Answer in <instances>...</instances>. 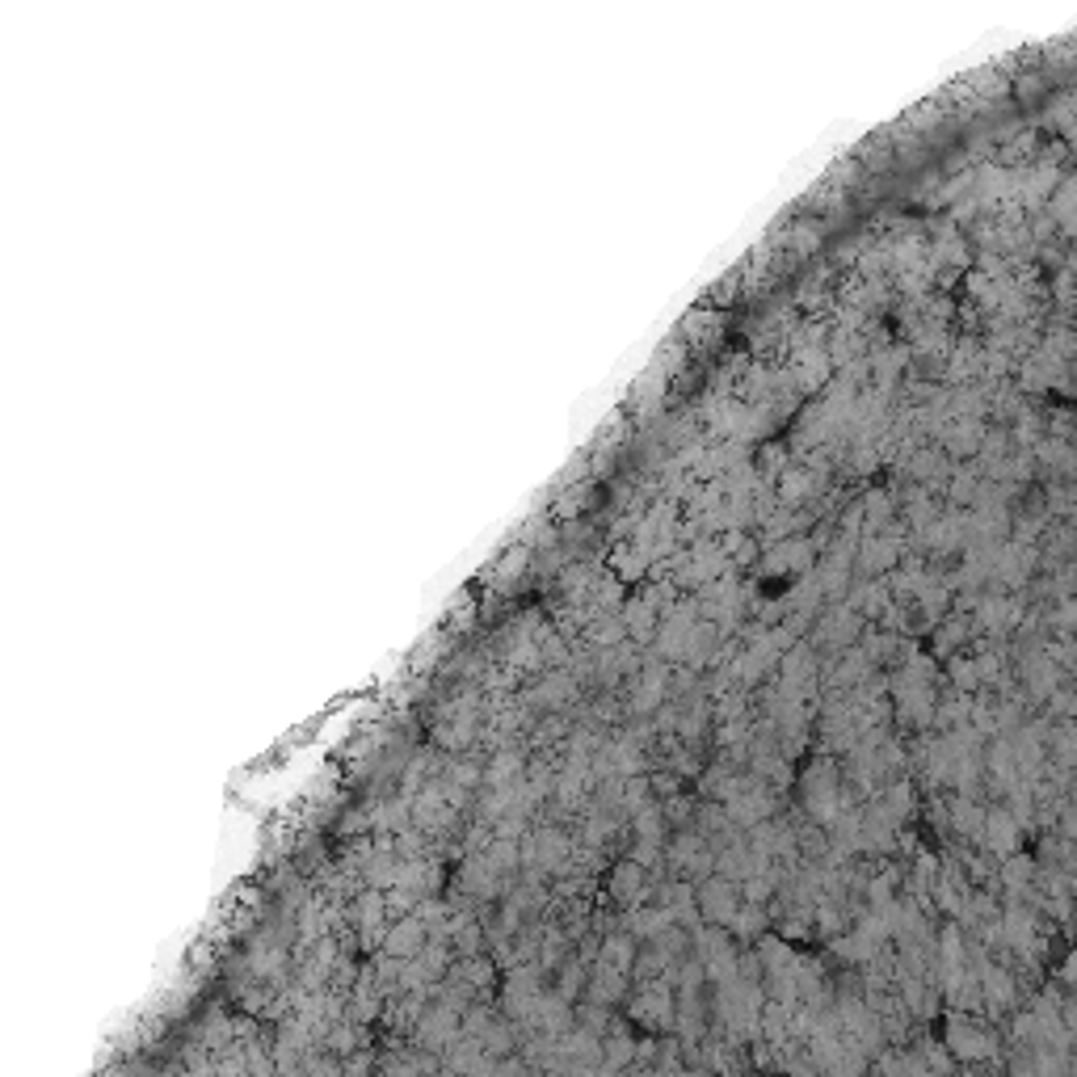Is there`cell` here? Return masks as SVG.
<instances>
[{
	"label": "cell",
	"mask_w": 1077,
	"mask_h": 1077,
	"mask_svg": "<svg viewBox=\"0 0 1077 1077\" xmlns=\"http://www.w3.org/2000/svg\"><path fill=\"white\" fill-rule=\"evenodd\" d=\"M573 838H568L564 829L556 825H543L535 829L531 838L522 842V867L526 871H535V876H547V871H560L568 863V855H573Z\"/></svg>",
	"instance_id": "6da1fadb"
},
{
	"label": "cell",
	"mask_w": 1077,
	"mask_h": 1077,
	"mask_svg": "<svg viewBox=\"0 0 1077 1077\" xmlns=\"http://www.w3.org/2000/svg\"><path fill=\"white\" fill-rule=\"evenodd\" d=\"M632 1019L640 1027H653V1031H665L678 1023V1002H674V989H669V972L665 977H648L632 1002Z\"/></svg>",
	"instance_id": "7a4b0ae2"
},
{
	"label": "cell",
	"mask_w": 1077,
	"mask_h": 1077,
	"mask_svg": "<svg viewBox=\"0 0 1077 1077\" xmlns=\"http://www.w3.org/2000/svg\"><path fill=\"white\" fill-rule=\"evenodd\" d=\"M463 1010L455 1006H446V1002H434V1006H425L421 1010V1019L413 1023L417 1031V1048H451L459 1035H463V1019H459Z\"/></svg>",
	"instance_id": "3957f363"
},
{
	"label": "cell",
	"mask_w": 1077,
	"mask_h": 1077,
	"mask_svg": "<svg viewBox=\"0 0 1077 1077\" xmlns=\"http://www.w3.org/2000/svg\"><path fill=\"white\" fill-rule=\"evenodd\" d=\"M695 897H699V913L707 922H716V926H728L737 918V909H741V888H737V880H728V876H707L695 888Z\"/></svg>",
	"instance_id": "277c9868"
},
{
	"label": "cell",
	"mask_w": 1077,
	"mask_h": 1077,
	"mask_svg": "<svg viewBox=\"0 0 1077 1077\" xmlns=\"http://www.w3.org/2000/svg\"><path fill=\"white\" fill-rule=\"evenodd\" d=\"M947 1048L960 1056V1061H981V1056L993 1052V1035L981 1031L977 1023L968 1019V1014H951V1023H947Z\"/></svg>",
	"instance_id": "5b68a950"
},
{
	"label": "cell",
	"mask_w": 1077,
	"mask_h": 1077,
	"mask_svg": "<svg viewBox=\"0 0 1077 1077\" xmlns=\"http://www.w3.org/2000/svg\"><path fill=\"white\" fill-rule=\"evenodd\" d=\"M430 943V926L421 922V913H404L400 922L388 926V939H383V951L396 955V960H413L421 955V947Z\"/></svg>",
	"instance_id": "8992f818"
},
{
	"label": "cell",
	"mask_w": 1077,
	"mask_h": 1077,
	"mask_svg": "<svg viewBox=\"0 0 1077 1077\" xmlns=\"http://www.w3.org/2000/svg\"><path fill=\"white\" fill-rule=\"evenodd\" d=\"M669 863H674L682 876H695V880H707L711 871H716V855H711L707 842L695 838V833H682V838H674V846H669Z\"/></svg>",
	"instance_id": "52a82bcc"
},
{
	"label": "cell",
	"mask_w": 1077,
	"mask_h": 1077,
	"mask_svg": "<svg viewBox=\"0 0 1077 1077\" xmlns=\"http://www.w3.org/2000/svg\"><path fill=\"white\" fill-rule=\"evenodd\" d=\"M455 804H451V796H446L442 791V783H430V787H421L417 796H413V821L421 825V829H446L455 821Z\"/></svg>",
	"instance_id": "ba28073f"
},
{
	"label": "cell",
	"mask_w": 1077,
	"mask_h": 1077,
	"mask_svg": "<svg viewBox=\"0 0 1077 1077\" xmlns=\"http://www.w3.org/2000/svg\"><path fill=\"white\" fill-rule=\"evenodd\" d=\"M981 842H985L998 859H1010L1014 850H1019V817H1014L1010 808H989V812H985V833H981Z\"/></svg>",
	"instance_id": "9c48e42d"
},
{
	"label": "cell",
	"mask_w": 1077,
	"mask_h": 1077,
	"mask_svg": "<svg viewBox=\"0 0 1077 1077\" xmlns=\"http://www.w3.org/2000/svg\"><path fill=\"white\" fill-rule=\"evenodd\" d=\"M648 867H640L636 859H623L615 871H611V901H619L623 909H636L644 901V888H648Z\"/></svg>",
	"instance_id": "30bf717a"
},
{
	"label": "cell",
	"mask_w": 1077,
	"mask_h": 1077,
	"mask_svg": "<svg viewBox=\"0 0 1077 1077\" xmlns=\"http://www.w3.org/2000/svg\"><path fill=\"white\" fill-rule=\"evenodd\" d=\"M627 993V972L623 968H611V964H594V977H589V1002L598 1006H615Z\"/></svg>",
	"instance_id": "8fae6325"
},
{
	"label": "cell",
	"mask_w": 1077,
	"mask_h": 1077,
	"mask_svg": "<svg viewBox=\"0 0 1077 1077\" xmlns=\"http://www.w3.org/2000/svg\"><path fill=\"white\" fill-rule=\"evenodd\" d=\"M1023 678H1027L1031 699H1052V690L1061 686V665H1056L1048 653H1044V657H1031V661L1023 665Z\"/></svg>",
	"instance_id": "7c38bea8"
},
{
	"label": "cell",
	"mask_w": 1077,
	"mask_h": 1077,
	"mask_svg": "<svg viewBox=\"0 0 1077 1077\" xmlns=\"http://www.w3.org/2000/svg\"><path fill=\"white\" fill-rule=\"evenodd\" d=\"M897 556H901L897 539H863V547H859V568H863V573H888V568L897 564Z\"/></svg>",
	"instance_id": "4fadbf2b"
},
{
	"label": "cell",
	"mask_w": 1077,
	"mask_h": 1077,
	"mask_svg": "<svg viewBox=\"0 0 1077 1077\" xmlns=\"http://www.w3.org/2000/svg\"><path fill=\"white\" fill-rule=\"evenodd\" d=\"M981 998L989 1010H1006L1014 1006V981H1010V972L1006 968H985L981 972Z\"/></svg>",
	"instance_id": "5bb4252c"
},
{
	"label": "cell",
	"mask_w": 1077,
	"mask_h": 1077,
	"mask_svg": "<svg viewBox=\"0 0 1077 1077\" xmlns=\"http://www.w3.org/2000/svg\"><path fill=\"white\" fill-rule=\"evenodd\" d=\"M863 632V619L850 606H833V615L821 623V640L825 644H850V636Z\"/></svg>",
	"instance_id": "9a60e30c"
},
{
	"label": "cell",
	"mask_w": 1077,
	"mask_h": 1077,
	"mask_svg": "<svg viewBox=\"0 0 1077 1077\" xmlns=\"http://www.w3.org/2000/svg\"><path fill=\"white\" fill-rule=\"evenodd\" d=\"M623 623H627V636L632 640H653L657 636V606L640 598V602H627V611H623Z\"/></svg>",
	"instance_id": "2e32d148"
},
{
	"label": "cell",
	"mask_w": 1077,
	"mask_h": 1077,
	"mask_svg": "<svg viewBox=\"0 0 1077 1077\" xmlns=\"http://www.w3.org/2000/svg\"><path fill=\"white\" fill-rule=\"evenodd\" d=\"M947 812H951L955 833H964V838H981V833H985V808L972 800V796H960Z\"/></svg>",
	"instance_id": "e0dca14e"
},
{
	"label": "cell",
	"mask_w": 1077,
	"mask_h": 1077,
	"mask_svg": "<svg viewBox=\"0 0 1077 1077\" xmlns=\"http://www.w3.org/2000/svg\"><path fill=\"white\" fill-rule=\"evenodd\" d=\"M636 939L632 934H611V939L602 943V951H598V960L602 964H611V968H623V972H632L636 968Z\"/></svg>",
	"instance_id": "ac0fdd59"
},
{
	"label": "cell",
	"mask_w": 1077,
	"mask_h": 1077,
	"mask_svg": "<svg viewBox=\"0 0 1077 1077\" xmlns=\"http://www.w3.org/2000/svg\"><path fill=\"white\" fill-rule=\"evenodd\" d=\"M455 977L467 985V989H493V977H497V968L493 960H484V955H463V964L455 968Z\"/></svg>",
	"instance_id": "d6986e66"
},
{
	"label": "cell",
	"mask_w": 1077,
	"mask_h": 1077,
	"mask_svg": "<svg viewBox=\"0 0 1077 1077\" xmlns=\"http://www.w3.org/2000/svg\"><path fill=\"white\" fill-rule=\"evenodd\" d=\"M762 930H766V909L754 905V901L741 905V909H737V918L728 922V934H733V939H745V943H749V939H762Z\"/></svg>",
	"instance_id": "ffe728a7"
},
{
	"label": "cell",
	"mask_w": 1077,
	"mask_h": 1077,
	"mask_svg": "<svg viewBox=\"0 0 1077 1077\" xmlns=\"http://www.w3.org/2000/svg\"><path fill=\"white\" fill-rule=\"evenodd\" d=\"M409 821H413V800H404V796L375 808V829L379 833H400Z\"/></svg>",
	"instance_id": "44dd1931"
},
{
	"label": "cell",
	"mask_w": 1077,
	"mask_h": 1077,
	"mask_svg": "<svg viewBox=\"0 0 1077 1077\" xmlns=\"http://www.w3.org/2000/svg\"><path fill=\"white\" fill-rule=\"evenodd\" d=\"M977 619H981V627H989V632H1006V627L1019 619V606L1006 602V598H989V602L977 606Z\"/></svg>",
	"instance_id": "7402d4cb"
},
{
	"label": "cell",
	"mask_w": 1077,
	"mask_h": 1077,
	"mask_svg": "<svg viewBox=\"0 0 1077 1077\" xmlns=\"http://www.w3.org/2000/svg\"><path fill=\"white\" fill-rule=\"evenodd\" d=\"M871 665H876V661H871L863 648H850L846 661H838V674H833V682H838V686H859L871 674Z\"/></svg>",
	"instance_id": "603a6c76"
},
{
	"label": "cell",
	"mask_w": 1077,
	"mask_h": 1077,
	"mask_svg": "<svg viewBox=\"0 0 1077 1077\" xmlns=\"http://www.w3.org/2000/svg\"><path fill=\"white\" fill-rule=\"evenodd\" d=\"M573 678L568 674H547L543 682H539V690H535V699H539V707H560V703H568L573 699Z\"/></svg>",
	"instance_id": "cb8c5ba5"
},
{
	"label": "cell",
	"mask_w": 1077,
	"mask_h": 1077,
	"mask_svg": "<svg viewBox=\"0 0 1077 1077\" xmlns=\"http://www.w3.org/2000/svg\"><path fill=\"white\" fill-rule=\"evenodd\" d=\"M968 619L964 615H955V619H947L939 632H934V653H955V648L964 644V636H968Z\"/></svg>",
	"instance_id": "d4e9b609"
},
{
	"label": "cell",
	"mask_w": 1077,
	"mask_h": 1077,
	"mask_svg": "<svg viewBox=\"0 0 1077 1077\" xmlns=\"http://www.w3.org/2000/svg\"><path fill=\"white\" fill-rule=\"evenodd\" d=\"M522 775V758L518 754H497L489 762V787H510Z\"/></svg>",
	"instance_id": "484cf974"
},
{
	"label": "cell",
	"mask_w": 1077,
	"mask_h": 1077,
	"mask_svg": "<svg viewBox=\"0 0 1077 1077\" xmlns=\"http://www.w3.org/2000/svg\"><path fill=\"white\" fill-rule=\"evenodd\" d=\"M581 985H585V968H581L577 960H568V964L560 968V985H556V993H560V998L573 1002L577 993H581Z\"/></svg>",
	"instance_id": "4316f807"
},
{
	"label": "cell",
	"mask_w": 1077,
	"mask_h": 1077,
	"mask_svg": "<svg viewBox=\"0 0 1077 1077\" xmlns=\"http://www.w3.org/2000/svg\"><path fill=\"white\" fill-rule=\"evenodd\" d=\"M552 737H568V720L564 716H547L535 728V745H552Z\"/></svg>",
	"instance_id": "83f0119b"
},
{
	"label": "cell",
	"mask_w": 1077,
	"mask_h": 1077,
	"mask_svg": "<svg viewBox=\"0 0 1077 1077\" xmlns=\"http://www.w3.org/2000/svg\"><path fill=\"white\" fill-rule=\"evenodd\" d=\"M526 560H531V552H526V547H514V552L497 564V581H514V577H518V568H522Z\"/></svg>",
	"instance_id": "f1b7e54d"
},
{
	"label": "cell",
	"mask_w": 1077,
	"mask_h": 1077,
	"mask_svg": "<svg viewBox=\"0 0 1077 1077\" xmlns=\"http://www.w3.org/2000/svg\"><path fill=\"white\" fill-rule=\"evenodd\" d=\"M371 825H375V812H350V817L337 825V833H341V838H354V833L371 829Z\"/></svg>",
	"instance_id": "f546056e"
},
{
	"label": "cell",
	"mask_w": 1077,
	"mask_h": 1077,
	"mask_svg": "<svg viewBox=\"0 0 1077 1077\" xmlns=\"http://www.w3.org/2000/svg\"><path fill=\"white\" fill-rule=\"evenodd\" d=\"M1056 623H1061V627H1077V602H1065L1061 611H1056Z\"/></svg>",
	"instance_id": "4dcf8cb0"
},
{
	"label": "cell",
	"mask_w": 1077,
	"mask_h": 1077,
	"mask_svg": "<svg viewBox=\"0 0 1077 1077\" xmlns=\"http://www.w3.org/2000/svg\"><path fill=\"white\" fill-rule=\"evenodd\" d=\"M1061 981H1065L1069 989H1077V951H1073L1069 960H1065V968H1061Z\"/></svg>",
	"instance_id": "1f68e13d"
}]
</instances>
